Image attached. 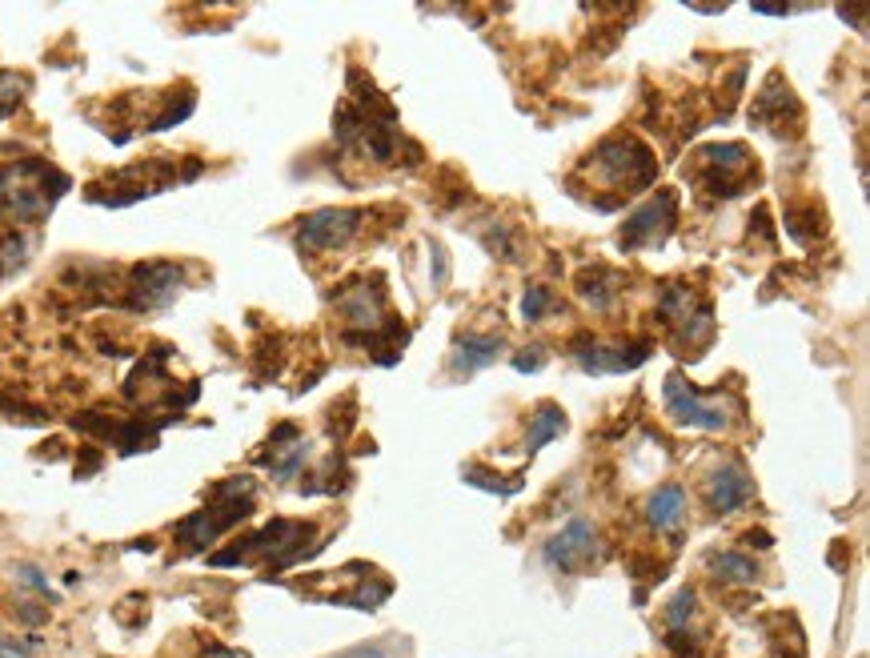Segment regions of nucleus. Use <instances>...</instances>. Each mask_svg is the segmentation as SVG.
Returning <instances> with one entry per match:
<instances>
[{
    "instance_id": "ddd939ff",
    "label": "nucleus",
    "mask_w": 870,
    "mask_h": 658,
    "mask_svg": "<svg viewBox=\"0 0 870 658\" xmlns=\"http://www.w3.org/2000/svg\"><path fill=\"white\" fill-rule=\"evenodd\" d=\"M558 433H566V413L553 406V401H546V406H538V413L530 418V433H526V450L538 453L546 442H553Z\"/></svg>"
},
{
    "instance_id": "412c9836",
    "label": "nucleus",
    "mask_w": 870,
    "mask_h": 658,
    "mask_svg": "<svg viewBox=\"0 0 870 658\" xmlns=\"http://www.w3.org/2000/svg\"><path fill=\"white\" fill-rule=\"evenodd\" d=\"M542 361H546V353L533 350V353H518V358H513V366H518L522 373H530V370H542Z\"/></svg>"
},
{
    "instance_id": "4be33fe9",
    "label": "nucleus",
    "mask_w": 870,
    "mask_h": 658,
    "mask_svg": "<svg viewBox=\"0 0 870 658\" xmlns=\"http://www.w3.org/2000/svg\"><path fill=\"white\" fill-rule=\"evenodd\" d=\"M747 542H750V546H758V550H767V546H774V538H770L767 530H750Z\"/></svg>"
},
{
    "instance_id": "f03ea898",
    "label": "nucleus",
    "mask_w": 870,
    "mask_h": 658,
    "mask_svg": "<svg viewBox=\"0 0 870 658\" xmlns=\"http://www.w3.org/2000/svg\"><path fill=\"white\" fill-rule=\"evenodd\" d=\"M306 538H313V526H309V522L273 518V522H269L261 535L246 538V542L233 546V550H221V555H213V566H233V562H246L249 555H266L269 566H273V570H281V566L298 562V558L306 555V546H301Z\"/></svg>"
},
{
    "instance_id": "9d476101",
    "label": "nucleus",
    "mask_w": 870,
    "mask_h": 658,
    "mask_svg": "<svg viewBox=\"0 0 870 658\" xmlns=\"http://www.w3.org/2000/svg\"><path fill=\"white\" fill-rule=\"evenodd\" d=\"M682 515H687V493H682V486H674V482L658 486V490L650 493V502H646V518H650L654 530H678V526H682Z\"/></svg>"
},
{
    "instance_id": "1a4fd4ad",
    "label": "nucleus",
    "mask_w": 870,
    "mask_h": 658,
    "mask_svg": "<svg viewBox=\"0 0 870 658\" xmlns=\"http://www.w3.org/2000/svg\"><path fill=\"white\" fill-rule=\"evenodd\" d=\"M750 493H754V482H750V473L742 470L738 462L714 470V473H710V482H707V502H710V510H714V515H734V510L747 502Z\"/></svg>"
},
{
    "instance_id": "f3484780",
    "label": "nucleus",
    "mask_w": 870,
    "mask_h": 658,
    "mask_svg": "<svg viewBox=\"0 0 870 658\" xmlns=\"http://www.w3.org/2000/svg\"><path fill=\"white\" fill-rule=\"evenodd\" d=\"M690 615H694V590H682V595L666 607V622H670V630H682L690 622Z\"/></svg>"
},
{
    "instance_id": "f8f14e48",
    "label": "nucleus",
    "mask_w": 870,
    "mask_h": 658,
    "mask_svg": "<svg viewBox=\"0 0 870 658\" xmlns=\"http://www.w3.org/2000/svg\"><path fill=\"white\" fill-rule=\"evenodd\" d=\"M618 289H622V273H614V269H606V266L586 269L582 278H578V293H582V298L590 301L594 309H610V306H614Z\"/></svg>"
},
{
    "instance_id": "b1692460",
    "label": "nucleus",
    "mask_w": 870,
    "mask_h": 658,
    "mask_svg": "<svg viewBox=\"0 0 870 658\" xmlns=\"http://www.w3.org/2000/svg\"><path fill=\"white\" fill-rule=\"evenodd\" d=\"M353 658H381V650H373V655H369V650H366V655H353Z\"/></svg>"
},
{
    "instance_id": "423d86ee",
    "label": "nucleus",
    "mask_w": 870,
    "mask_h": 658,
    "mask_svg": "<svg viewBox=\"0 0 870 658\" xmlns=\"http://www.w3.org/2000/svg\"><path fill=\"white\" fill-rule=\"evenodd\" d=\"M361 221H366L361 209H318V213H309L301 221L298 241L301 249H338L358 233Z\"/></svg>"
},
{
    "instance_id": "dca6fc26",
    "label": "nucleus",
    "mask_w": 870,
    "mask_h": 658,
    "mask_svg": "<svg viewBox=\"0 0 870 658\" xmlns=\"http://www.w3.org/2000/svg\"><path fill=\"white\" fill-rule=\"evenodd\" d=\"M24 249H29L24 246V237H4V241H0V278H9V273H17V269L24 266V258H29Z\"/></svg>"
},
{
    "instance_id": "20e7f679",
    "label": "nucleus",
    "mask_w": 870,
    "mask_h": 658,
    "mask_svg": "<svg viewBox=\"0 0 870 658\" xmlns=\"http://www.w3.org/2000/svg\"><path fill=\"white\" fill-rule=\"evenodd\" d=\"M598 169L614 177V186H650L654 181V157L634 137H610L598 144Z\"/></svg>"
},
{
    "instance_id": "7ed1b4c3",
    "label": "nucleus",
    "mask_w": 870,
    "mask_h": 658,
    "mask_svg": "<svg viewBox=\"0 0 870 658\" xmlns=\"http://www.w3.org/2000/svg\"><path fill=\"white\" fill-rule=\"evenodd\" d=\"M666 413L682 426H698V430H727V422H730V413L718 393L714 398H702V393L690 390L678 373L666 378Z\"/></svg>"
},
{
    "instance_id": "4468645a",
    "label": "nucleus",
    "mask_w": 870,
    "mask_h": 658,
    "mask_svg": "<svg viewBox=\"0 0 870 658\" xmlns=\"http://www.w3.org/2000/svg\"><path fill=\"white\" fill-rule=\"evenodd\" d=\"M710 570L722 582H754L758 578V566L747 555H714L710 558Z\"/></svg>"
},
{
    "instance_id": "aec40b11",
    "label": "nucleus",
    "mask_w": 870,
    "mask_h": 658,
    "mask_svg": "<svg viewBox=\"0 0 870 658\" xmlns=\"http://www.w3.org/2000/svg\"><path fill=\"white\" fill-rule=\"evenodd\" d=\"M17 578H21L24 587H32V590H41V595H49V578L37 570V566H17Z\"/></svg>"
},
{
    "instance_id": "6e6552de",
    "label": "nucleus",
    "mask_w": 870,
    "mask_h": 658,
    "mask_svg": "<svg viewBox=\"0 0 870 658\" xmlns=\"http://www.w3.org/2000/svg\"><path fill=\"white\" fill-rule=\"evenodd\" d=\"M598 555V542H594V526L586 522V518H573V522H566L558 535L546 542L542 558L553 566V570H578V566H586L590 558Z\"/></svg>"
},
{
    "instance_id": "6ab92c4d",
    "label": "nucleus",
    "mask_w": 870,
    "mask_h": 658,
    "mask_svg": "<svg viewBox=\"0 0 870 658\" xmlns=\"http://www.w3.org/2000/svg\"><path fill=\"white\" fill-rule=\"evenodd\" d=\"M37 638H29V642H21V638H4L0 635V658H32L37 655Z\"/></svg>"
},
{
    "instance_id": "a211bd4d",
    "label": "nucleus",
    "mask_w": 870,
    "mask_h": 658,
    "mask_svg": "<svg viewBox=\"0 0 870 658\" xmlns=\"http://www.w3.org/2000/svg\"><path fill=\"white\" fill-rule=\"evenodd\" d=\"M546 306H550V289H546V286H530V289H526V298H522V318L526 321H542Z\"/></svg>"
},
{
    "instance_id": "f257e3e1",
    "label": "nucleus",
    "mask_w": 870,
    "mask_h": 658,
    "mask_svg": "<svg viewBox=\"0 0 870 658\" xmlns=\"http://www.w3.org/2000/svg\"><path fill=\"white\" fill-rule=\"evenodd\" d=\"M253 515V482L249 478H229L213 490V502L206 510L189 515L177 526V542L184 550H206L217 535H226L229 526H237L241 518Z\"/></svg>"
},
{
    "instance_id": "5701e85b",
    "label": "nucleus",
    "mask_w": 870,
    "mask_h": 658,
    "mask_svg": "<svg viewBox=\"0 0 870 658\" xmlns=\"http://www.w3.org/2000/svg\"><path fill=\"white\" fill-rule=\"evenodd\" d=\"M754 12H767V17H787L790 4H754Z\"/></svg>"
},
{
    "instance_id": "2eb2a0df",
    "label": "nucleus",
    "mask_w": 870,
    "mask_h": 658,
    "mask_svg": "<svg viewBox=\"0 0 870 658\" xmlns=\"http://www.w3.org/2000/svg\"><path fill=\"white\" fill-rule=\"evenodd\" d=\"M466 482L478 486V490H498V493H513L522 490V482H502V473L481 470V466H466Z\"/></svg>"
},
{
    "instance_id": "39448f33",
    "label": "nucleus",
    "mask_w": 870,
    "mask_h": 658,
    "mask_svg": "<svg viewBox=\"0 0 870 658\" xmlns=\"http://www.w3.org/2000/svg\"><path fill=\"white\" fill-rule=\"evenodd\" d=\"M674 217H678V193L674 189H662V193L650 197V201H646V206L626 221L618 241H622V249L654 246V241H662V237L670 233Z\"/></svg>"
},
{
    "instance_id": "0eeeda50",
    "label": "nucleus",
    "mask_w": 870,
    "mask_h": 658,
    "mask_svg": "<svg viewBox=\"0 0 870 658\" xmlns=\"http://www.w3.org/2000/svg\"><path fill=\"white\" fill-rule=\"evenodd\" d=\"M181 289V266L173 261H144L133 269V286H129V306L133 309H161L177 298Z\"/></svg>"
},
{
    "instance_id": "9b49d317",
    "label": "nucleus",
    "mask_w": 870,
    "mask_h": 658,
    "mask_svg": "<svg viewBox=\"0 0 870 658\" xmlns=\"http://www.w3.org/2000/svg\"><path fill=\"white\" fill-rule=\"evenodd\" d=\"M498 350H502V338H493V333H466L453 346V370L458 373L481 370V366L498 361Z\"/></svg>"
}]
</instances>
